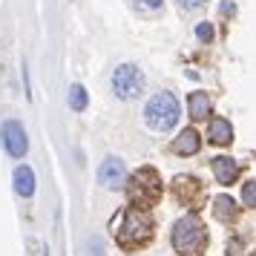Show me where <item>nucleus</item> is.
<instances>
[{"mask_svg":"<svg viewBox=\"0 0 256 256\" xmlns=\"http://www.w3.org/2000/svg\"><path fill=\"white\" fill-rule=\"evenodd\" d=\"M173 248L182 256H204L208 248V230L196 213H187L173 228Z\"/></svg>","mask_w":256,"mask_h":256,"instance_id":"nucleus-1","label":"nucleus"},{"mask_svg":"<svg viewBox=\"0 0 256 256\" xmlns=\"http://www.w3.org/2000/svg\"><path fill=\"white\" fill-rule=\"evenodd\" d=\"M118 244L121 248H141L152 239V219L144 208H130L118 224Z\"/></svg>","mask_w":256,"mask_h":256,"instance_id":"nucleus-2","label":"nucleus"},{"mask_svg":"<svg viewBox=\"0 0 256 256\" xmlns=\"http://www.w3.org/2000/svg\"><path fill=\"white\" fill-rule=\"evenodd\" d=\"M178 116H182V110H178V101H176L173 92L152 95L150 101H147V106H144V121H147V127L156 130V132L173 130Z\"/></svg>","mask_w":256,"mask_h":256,"instance_id":"nucleus-3","label":"nucleus"},{"mask_svg":"<svg viewBox=\"0 0 256 256\" xmlns=\"http://www.w3.org/2000/svg\"><path fill=\"white\" fill-rule=\"evenodd\" d=\"M162 196V178L152 167H141L138 173L132 176V184H130V198L136 208H152Z\"/></svg>","mask_w":256,"mask_h":256,"instance_id":"nucleus-4","label":"nucleus"},{"mask_svg":"<svg viewBox=\"0 0 256 256\" xmlns=\"http://www.w3.org/2000/svg\"><path fill=\"white\" fill-rule=\"evenodd\" d=\"M112 92L121 98V101H132L144 92V72L136 66V64H121L112 72Z\"/></svg>","mask_w":256,"mask_h":256,"instance_id":"nucleus-5","label":"nucleus"},{"mask_svg":"<svg viewBox=\"0 0 256 256\" xmlns=\"http://www.w3.org/2000/svg\"><path fill=\"white\" fill-rule=\"evenodd\" d=\"M0 138L6 144V150L12 158H24L26 150H29V141H26V130L20 121H3V130H0Z\"/></svg>","mask_w":256,"mask_h":256,"instance_id":"nucleus-6","label":"nucleus"},{"mask_svg":"<svg viewBox=\"0 0 256 256\" xmlns=\"http://www.w3.org/2000/svg\"><path fill=\"white\" fill-rule=\"evenodd\" d=\"M127 182V167L121 158H106L101 167H98V184L106 187V190H118V187H124Z\"/></svg>","mask_w":256,"mask_h":256,"instance_id":"nucleus-7","label":"nucleus"},{"mask_svg":"<svg viewBox=\"0 0 256 256\" xmlns=\"http://www.w3.org/2000/svg\"><path fill=\"white\" fill-rule=\"evenodd\" d=\"M173 187H176V196L182 198L187 208H193L198 198H202V184H198V178H193V176H178Z\"/></svg>","mask_w":256,"mask_h":256,"instance_id":"nucleus-8","label":"nucleus"},{"mask_svg":"<svg viewBox=\"0 0 256 256\" xmlns=\"http://www.w3.org/2000/svg\"><path fill=\"white\" fill-rule=\"evenodd\" d=\"M210 167H213V176L219 178V184H233L239 178V164L233 158H228V156H216L210 162Z\"/></svg>","mask_w":256,"mask_h":256,"instance_id":"nucleus-9","label":"nucleus"},{"mask_svg":"<svg viewBox=\"0 0 256 256\" xmlns=\"http://www.w3.org/2000/svg\"><path fill=\"white\" fill-rule=\"evenodd\" d=\"M198 147H202V136H198L193 127L182 130L178 138L173 141V152H178V156H196Z\"/></svg>","mask_w":256,"mask_h":256,"instance_id":"nucleus-10","label":"nucleus"},{"mask_svg":"<svg viewBox=\"0 0 256 256\" xmlns=\"http://www.w3.org/2000/svg\"><path fill=\"white\" fill-rule=\"evenodd\" d=\"M187 110H190V118H193V121H204V118L210 116V110H213V101H210L208 92H190Z\"/></svg>","mask_w":256,"mask_h":256,"instance_id":"nucleus-11","label":"nucleus"},{"mask_svg":"<svg viewBox=\"0 0 256 256\" xmlns=\"http://www.w3.org/2000/svg\"><path fill=\"white\" fill-rule=\"evenodd\" d=\"M208 141L210 144H230L233 141V127H230V121H224V118H213L210 121V127H208Z\"/></svg>","mask_w":256,"mask_h":256,"instance_id":"nucleus-12","label":"nucleus"},{"mask_svg":"<svg viewBox=\"0 0 256 256\" xmlns=\"http://www.w3.org/2000/svg\"><path fill=\"white\" fill-rule=\"evenodd\" d=\"M14 193L24 196V198H29L35 193V173H32V167L20 164V167L14 170Z\"/></svg>","mask_w":256,"mask_h":256,"instance_id":"nucleus-13","label":"nucleus"},{"mask_svg":"<svg viewBox=\"0 0 256 256\" xmlns=\"http://www.w3.org/2000/svg\"><path fill=\"white\" fill-rule=\"evenodd\" d=\"M213 216L219 222H233L239 216V208H236V202H233L230 196H219L213 202Z\"/></svg>","mask_w":256,"mask_h":256,"instance_id":"nucleus-14","label":"nucleus"},{"mask_svg":"<svg viewBox=\"0 0 256 256\" xmlns=\"http://www.w3.org/2000/svg\"><path fill=\"white\" fill-rule=\"evenodd\" d=\"M70 106L75 110V112L86 110V90H84L81 84H72L70 86Z\"/></svg>","mask_w":256,"mask_h":256,"instance_id":"nucleus-15","label":"nucleus"},{"mask_svg":"<svg viewBox=\"0 0 256 256\" xmlns=\"http://www.w3.org/2000/svg\"><path fill=\"white\" fill-rule=\"evenodd\" d=\"M242 204L244 208H256V182H248L242 187Z\"/></svg>","mask_w":256,"mask_h":256,"instance_id":"nucleus-16","label":"nucleus"},{"mask_svg":"<svg viewBox=\"0 0 256 256\" xmlns=\"http://www.w3.org/2000/svg\"><path fill=\"white\" fill-rule=\"evenodd\" d=\"M196 35H198L202 44H210V40H213V26H210V24H198L196 26Z\"/></svg>","mask_w":256,"mask_h":256,"instance_id":"nucleus-17","label":"nucleus"},{"mask_svg":"<svg viewBox=\"0 0 256 256\" xmlns=\"http://www.w3.org/2000/svg\"><path fill=\"white\" fill-rule=\"evenodd\" d=\"M86 248H90V256H104V242H101L98 236H92V239L86 242Z\"/></svg>","mask_w":256,"mask_h":256,"instance_id":"nucleus-18","label":"nucleus"},{"mask_svg":"<svg viewBox=\"0 0 256 256\" xmlns=\"http://www.w3.org/2000/svg\"><path fill=\"white\" fill-rule=\"evenodd\" d=\"M136 3H138L141 9H158L164 0H136Z\"/></svg>","mask_w":256,"mask_h":256,"instance_id":"nucleus-19","label":"nucleus"},{"mask_svg":"<svg viewBox=\"0 0 256 256\" xmlns=\"http://www.w3.org/2000/svg\"><path fill=\"white\" fill-rule=\"evenodd\" d=\"M184 9H198V6H204V0H178Z\"/></svg>","mask_w":256,"mask_h":256,"instance_id":"nucleus-20","label":"nucleus"},{"mask_svg":"<svg viewBox=\"0 0 256 256\" xmlns=\"http://www.w3.org/2000/svg\"><path fill=\"white\" fill-rule=\"evenodd\" d=\"M222 12L230 14V12H233V3H228V0H224V3H222Z\"/></svg>","mask_w":256,"mask_h":256,"instance_id":"nucleus-21","label":"nucleus"}]
</instances>
